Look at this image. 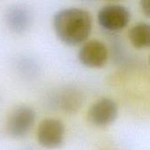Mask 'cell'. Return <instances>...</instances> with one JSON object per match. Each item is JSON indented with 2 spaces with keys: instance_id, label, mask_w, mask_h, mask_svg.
Returning <instances> with one entry per match:
<instances>
[{
  "instance_id": "cell-5",
  "label": "cell",
  "mask_w": 150,
  "mask_h": 150,
  "mask_svg": "<svg viewBox=\"0 0 150 150\" xmlns=\"http://www.w3.org/2000/svg\"><path fill=\"white\" fill-rule=\"evenodd\" d=\"M78 60L85 67L99 69L105 65L108 60V48L98 40H91L84 42L77 54Z\"/></svg>"
},
{
  "instance_id": "cell-12",
  "label": "cell",
  "mask_w": 150,
  "mask_h": 150,
  "mask_svg": "<svg viewBox=\"0 0 150 150\" xmlns=\"http://www.w3.org/2000/svg\"><path fill=\"white\" fill-rule=\"evenodd\" d=\"M25 150H33V149H25Z\"/></svg>"
},
{
  "instance_id": "cell-9",
  "label": "cell",
  "mask_w": 150,
  "mask_h": 150,
  "mask_svg": "<svg viewBox=\"0 0 150 150\" xmlns=\"http://www.w3.org/2000/svg\"><path fill=\"white\" fill-rule=\"evenodd\" d=\"M128 39L135 48L150 47V24L141 22L133 25L128 32Z\"/></svg>"
},
{
  "instance_id": "cell-1",
  "label": "cell",
  "mask_w": 150,
  "mask_h": 150,
  "mask_svg": "<svg viewBox=\"0 0 150 150\" xmlns=\"http://www.w3.org/2000/svg\"><path fill=\"white\" fill-rule=\"evenodd\" d=\"M53 27L57 38L68 46L86 42L92 30V18L82 8L70 7L58 11L53 18Z\"/></svg>"
},
{
  "instance_id": "cell-10",
  "label": "cell",
  "mask_w": 150,
  "mask_h": 150,
  "mask_svg": "<svg viewBox=\"0 0 150 150\" xmlns=\"http://www.w3.org/2000/svg\"><path fill=\"white\" fill-rule=\"evenodd\" d=\"M141 10L142 13L147 17L150 18V0H142L140 3Z\"/></svg>"
},
{
  "instance_id": "cell-7",
  "label": "cell",
  "mask_w": 150,
  "mask_h": 150,
  "mask_svg": "<svg viewBox=\"0 0 150 150\" xmlns=\"http://www.w3.org/2000/svg\"><path fill=\"white\" fill-rule=\"evenodd\" d=\"M4 22L7 28L16 34L25 33L33 22V15L28 8L19 4L8 7L4 13Z\"/></svg>"
},
{
  "instance_id": "cell-3",
  "label": "cell",
  "mask_w": 150,
  "mask_h": 150,
  "mask_svg": "<svg viewBox=\"0 0 150 150\" xmlns=\"http://www.w3.org/2000/svg\"><path fill=\"white\" fill-rule=\"evenodd\" d=\"M131 18L129 10L121 4H110L103 6L98 13L100 27L109 33H118L127 26Z\"/></svg>"
},
{
  "instance_id": "cell-8",
  "label": "cell",
  "mask_w": 150,
  "mask_h": 150,
  "mask_svg": "<svg viewBox=\"0 0 150 150\" xmlns=\"http://www.w3.org/2000/svg\"><path fill=\"white\" fill-rule=\"evenodd\" d=\"M83 94L76 87L68 86L60 91L55 96L54 101L58 108L67 113L76 112L83 104Z\"/></svg>"
},
{
  "instance_id": "cell-11",
  "label": "cell",
  "mask_w": 150,
  "mask_h": 150,
  "mask_svg": "<svg viewBox=\"0 0 150 150\" xmlns=\"http://www.w3.org/2000/svg\"><path fill=\"white\" fill-rule=\"evenodd\" d=\"M149 65H150V56H149Z\"/></svg>"
},
{
  "instance_id": "cell-4",
  "label": "cell",
  "mask_w": 150,
  "mask_h": 150,
  "mask_svg": "<svg viewBox=\"0 0 150 150\" xmlns=\"http://www.w3.org/2000/svg\"><path fill=\"white\" fill-rule=\"evenodd\" d=\"M65 137V126L58 119H44L37 129V141L39 144L47 149L60 148Z\"/></svg>"
},
{
  "instance_id": "cell-6",
  "label": "cell",
  "mask_w": 150,
  "mask_h": 150,
  "mask_svg": "<svg viewBox=\"0 0 150 150\" xmlns=\"http://www.w3.org/2000/svg\"><path fill=\"white\" fill-rule=\"evenodd\" d=\"M118 112V105L113 99L102 98L90 107L87 119L90 123L96 127H107L116 120Z\"/></svg>"
},
{
  "instance_id": "cell-2",
  "label": "cell",
  "mask_w": 150,
  "mask_h": 150,
  "mask_svg": "<svg viewBox=\"0 0 150 150\" xmlns=\"http://www.w3.org/2000/svg\"><path fill=\"white\" fill-rule=\"evenodd\" d=\"M36 119L35 111L28 105L15 107L7 118L6 132L13 139H21L26 136L33 127Z\"/></svg>"
}]
</instances>
